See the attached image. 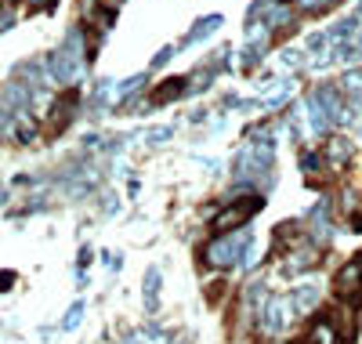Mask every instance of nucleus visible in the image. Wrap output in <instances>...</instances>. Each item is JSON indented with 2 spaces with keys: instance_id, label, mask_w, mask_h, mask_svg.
I'll return each mask as SVG.
<instances>
[{
  "instance_id": "obj_1",
  "label": "nucleus",
  "mask_w": 362,
  "mask_h": 344,
  "mask_svg": "<svg viewBox=\"0 0 362 344\" xmlns=\"http://www.w3.org/2000/svg\"><path fill=\"white\" fill-rule=\"evenodd\" d=\"M87 55H90V47L83 44V25H73L69 33H66V40L44 58V66H47L51 80H58V84H66V87H69V84H76V80L83 76V69H87Z\"/></svg>"
},
{
  "instance_id": "obj_2",
  "label": "nucleus",
  "mask_w": 362,
  "mask_h": 344,
  "mask_svg": "<svg viewBox=\"0 0 362 344\" xmlns=\"http://www.w3.org/2000/svg\"><path fill=\"white\" fill-rule=\"evenodd\" d=\"M254 243V232H247V225L243 229H235V232H225V236H214L206 246H203V254H199V261L206 265V268H232V265H239V258H243V250Z\"/></svg>"
},
{
  "instance_id": "obj_3",
  "label": "nucleus",
  "mask_w": 362,
  "mask_h": 344,
  "mask_svg": "<svg viewBox=\"0 0 362 344\" xmlns=\"http://www.w3.org/2000/svg\"><path fill=\"white\" fill-rule=\"evenodd\" d=\"M261 210H264V196L261 193H250V196H239L232 203H221V210H214V236L243 229L250 217L261 214Z\"/></svg>"
},
{
  "instance_id": "obj_4",
  "label": "nucleus",
  "mask_w": 362,
  "mask_h": 344,
  "mask_svg": "<svg viewBox=\"0 0 362 344\" xmlns=\"http://www.w3.org/2000/svg\"><path fill=\"white\" fill-rule=\"evenodd\" d=\"M76 105H80V95L69 87V91H62L58 98H51V105H47V120H44V134H62L69 123H73V116H76Z\"/></svg>"
},
{
  "instance_id": "obj_5",
  "label": "nucleus",
  "mask_w": 362,
  "mask_h": 344,
  "mask_svg": "<svg viewBox=\"0 0 362 344\" xmlns=\"http://www.w3.org/2000/svg\"><path fill=\"white\" fill-rule=\"evenodd\" d=\"M290 297H276V294H268L264 308H261V316H257V326L264 337H279L286 326H290Z\"/></svg>"
},
{
  "instance_id": "obj_6",
  "label": "nucleus",
  "mask_w": 362,
  "mask_h": 344,
  "mask_svg": "<svg viewBox=\"0 0 362 344\" xmlns=\"http://www.w3.org/2000/svg\"><path fill=\"white\" fill-rule=\"evenodd\" d=\"M283 254H286L283 258V275H300V272H308V268H315L322 261V246L312 243V239H305V243L283 250Z\"/></svg>"
},
{
  "instance_id": "obj_7",
  "label": "nucleus",
  "mask_w": 362,
  "mask_h": 344,
  "mask_svg": "<svg viewBox=\"0 0 362 344\" xmlns=\"http://www.w3.org/2000/svg\"><path fill=\"white\" fill-rule=\"evenodd\" d=\"M319 156H322V164H326L329 171H344V167L351 164V156H355V145H351L344 134H326Z\"/></svg>"
},
{
  "instance_id": "obj_8",
  "label": "nucleus",
  "mask_w": 362,
  "mask_h": 344,
  "mask_svg": "<svg viewBox=\"0 0 362 344\" xmlns=\"http://www.w3.org/2000/svg\"><path fill=\"white\" fill-rule=\"evenodd\" d=\"M0 105L11 109V113H25V109H33V87L22 84V80L0 84Z\"/></svg>"
},
{
  "instance_id": "obj_9",
  "label": "nucleus",
  "mask_w": 362,
  "mask_h": 344,
  "mask_svg": "<svg viewBox=\"0 0 362 344\" xmlns=\"http://www.w3.org/2000/svg\"><path fill=\"white\" fill-rule=\"evenodd\" d=\"M322 301V290L315 283H297L290 290V308H293V316H308V311H315Z\"/></svg>"
},
{
  "instance_id": "obj_10",
  "label": "nucleus",
  "mask_w": 362,
  "mask_h": 344,
  "mask_svg": "<svg viewBox=\"0 0 362 344\" xmlns=\"http://www.w3.org/2000/svg\"><path fill=\"white\" fill-rule=\"evenodd\" d=\"M272 232H276V236H272V246H276V250H290V246L308 239V225L305 222H283V225H276Z\"/></svg>"
},
{
  "instance_id": "obj_11",
  "label": "nucleus",
  "mask_w": 362,
  "mask_h": 344,
  "mask_svg": "<svg viewBox=\"0 0 362 344\" xmlns=\"http://www.w3.org/2000/svg\"><path fill=\"white\" fill-rule=\"evenodd\" d=\"M305 340H308V344H341V337H337V326H334V319H329L326 311H319V316L308 323V330H305Z\"/></svg>"
},
{
  "instance_id": "obj_12",
  "label": "nucleus",
  "mask_w": 362,
  "mask_h": 344,
  "mask_svg": "<svg viewBox=\"0 0 362 344\" xmlns=\"http://www.w3.org/2000/svg\"><path fill=\"white\" fill-rule=\"evenodd\" d=\"M185 91H189V76H170V80H160V84L153 87L148 102H153V105H167V102H177Z\"/></svg>"
},
{
  "instance_id": "obj_13",
  "label": "nucleus",
  "mask_w": 362,
  "mask_h": 344,
  "mask_svg": "<svg viewBox=\"0 0 362 344\" xmlns=\"http://www.w3.org/2000/svg\"><path fill=\"white\" fill-rule=\"evenodd\" d=\"M141 301H145L148 316L160 308V268H148V272H145V294H141Z\"/></svg>"
},
{
  "instance_id": "obj_14",
  "label": "nucleus",
  "mask_w": 362,
  "mask_h": 344,
  "mask_svg": "<svg viewBox=\"0 0 362 344\" xmlns=\"http://www.w3.org/2000/svg\"><path fill=\"white\" fill-rule=\"evenodd\" d=\"M218 25H221V15H206V18H199V22L189 29V37L181 40V47H185V44H199V40H206Z\"/></svg>"
},
{
  "instance_id": "obj_15",
  "label": "nucleus",
  "mask_w": 362,
  "mask_h": 344,
  "mask_svg": "<svg viewBox=\"0 0 362 344\" xmlns=\"http://www.w3.org/2000/svg\"><path fill=\"white\" fill-rule=\"evenodd\" d=\"M334 4H341V0H300V11L305 15H322L326 8H334Z\"/></svg>"
},
{
  "instance_id": "obj_16",
  "label": "nucleus",
  "mask_w": 362,
  "mask_h": 344,
  "mask_svg": "<svg viewBox=\"0 0 362 344\" xmlns=\"http://www.w3.org/2000/svg\"><path fill=\"white\" fill-rule=\"evenodd\" d=\"M341 87L348 91V95H358V98H362V69H351V73L341 80Z\"/></svg>"
},
{
  "instance_id": "obj_17",
  "label": "nucleus",
  "mask_w": 362,
  "mask_h": 344,
  "mask_svg": "<svg viewBox=\"0 0 362 344\" xmlns=\"http://www.w3.org/2000/svg\"><path fill=\"white\" fill-rule=\"evenodd\" d=\"M80 319H83V301H76L69 311H66V319H62V330H76L80 326Z\"/></svg>"
},
{
  "instance_id": "obj_18",
  "label": "nucleus",
  "mask_w": 362,
  "mask_h": 344,
  "mask_svg": "<svg viewBox=\"0 0 362 344\" xmlns=\"http://www.w3.org/2000/svg\"><path fill=\"white\" fill-rule=\"evenodd\" d=\"M170 134H174V127H153V131H148V142L160 145V142H167Z\"/></svg>"
},
{
  "instance_id": "obj_19",
  "label": "nucleus",
  "mask_w": 362,
  "mask_h": 344,
  "mask_svg": "<svg viewBox=\"0 0 362 344\" xmlns=\"http://www.w3.org/2000/svg\"><path fill=\"white\" fill-rule=\"evenodd\" d=\"M170 55H174V47H163V51H156V58H153V69H160L163 62H170Z\"/></svg>"
},
{
  "instance_id": "obj_20",
  "label": "nucleus",
  "mask_w": 362,
  "mask_h": 344,
  "mask_svg": "<svg viewBox=\"0 0 362 344\" xmlns=\"http://www.w3.org/2000/svg\"><path fill=\"white\" fill-rule=\"evenodd\" d=\"M15 287V272H0V290H8Z\"/></svg>"
},
{
  "instance_id": "obj_21",
  "label": "nucleus",
  "mask_w": 362,
  "mask_h": 344,
  "mask_svg": "<svg viewBox=\"0 0 362 344\" xmlns=\"http://www.w3.org/2000/svg\"><path fill=\"white\" fill-rule=\"evenodd\" d=\"M80 268H87L90 265V246H80V261H76Z\"/></svg>"
},
{
  "instance_id": "obj_22",
  "label": "nucleus",
  "mask_w": 362,
  "mask_h": 344,
  "mask_svg": "<svg viewBox=\"0 0 362 344\" xmlns=\"http://www.w3.org/2000/svg\"><path fill=\"white\" fill-rule=\"evenodd\" d=\"M119 4H124V0H105V8H112V11H116Z\"/></svg>"
},
{
  "instance_id": "obj_23",
  "label": "nucleus",
  "mask_w": 362,
  "mask_h": 344,
  "mask_svg": "<svg viewBox=\"0 0 362 344\" xmlns=\"http://www.w3.org/2000/svg\"><path fill=\"white\" fill-rule=\"evenodd\" d=\"M355 261H358V268H362V254H358V258H355Z\"/></svg>"
},
{
  "instance_id": "obj_24",
  "label": "nucleus",
  "mask_w": 362,
  "mask_h": 344,
  "mask_svg": "<svg viewBox=\"0 0 362 344\" xmlns=\"http://www.w3.org/2000/svg\"><path fill=\"white\" fill-rule=\"evenodd\" d=\"M279 4H290V0H279Z\"/></svg>"
}]
</instances>
